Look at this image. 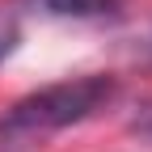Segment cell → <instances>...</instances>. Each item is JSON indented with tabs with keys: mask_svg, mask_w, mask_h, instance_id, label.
I'll list each match as a JSON object with an SVG mask.
<instances>
[{
	"mask_svg": "<svg viewBox=\"0 0 152 152\" xmlns=\"http://www.w3.org/2000/svg\"><path fill=\"white\" fill-rule=\"evenodd\" d=\"M135 127L144 131V135H152V102H148V106H140V114H135Z\"/></svg>",
	"mask_w": 152,
	"mask_h": 152,
	"instance_id": "4",
	"label": "cell"
},
{
	"mask_svg": "<svg viewBox=\"0 0 152 152\" xmlns=\"http://www.w3.org/2000/svg\"><path fill=\"white\" fill-rule=\"evenodd\" d=\"M110 97H114L110 76H76V80L38 89L30 97H21L17 106H9V114L0 118V152H21L72 123H85Z\"/></svg>",
	"mask_w": 152,
	"mask_h": 152,
	"instance_id": "1",
	"label": "cell"
},
{
	"mask_svg": "<svg viewBox=\"0 0 152 152\" xmlns=\"http://www.w3.org/2000/svg\"><path fill=\"white\" fill-rule=\"evenodd\" d=\"M17 21H13V13H0V59L4 55H13V47H17Z\"/></svg>",
	"mask_w": 152,
	"mask_h": 152,
	"instance_id": "3",
	"label": "cell"
},
{
	"mask_svg": "<svg viewBox=\"0 0 152 152\" xmlns=\"http://www.w3.org/2000/svg\"><path fill=\"white\" fill-rule=\"evenodd\" d=\"M47 4L64 17H97V13H114L118 0H47Z\"/></svg>",
	"mask_w": 152,
	"mask_h": 152,
	"instance_id": "2",
	"label": "cell"
}]
</instances>
